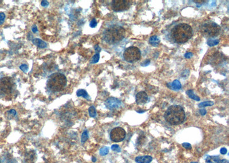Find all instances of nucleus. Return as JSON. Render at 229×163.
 <instances>
[{
  "instance_id": "1",
  "label": "nucleus",
  "mask_w": 229,
  "mask_h": 163,
  "mask_svg": "<svg viewBox=\"0 0 229 163\" xmlns=\"http://www.w3.org/2000/svg\"><path fill=\"white\" fill-rule=\"evenodd\" d=\"M192 34L193 31L191 26L185 23L177 24L171 32V36L172 40L178 44L186 43L192 37Z\"/></svg>"
},
{
  "instance_id": "2",
  "label": "nucleus",
  "mask_w": 229,
  "mask_h": 163,
  "mask_svg": "<svg viewBox=\"0 0 229 163\" xmlns=\"http://www.w3.org/2000/svg\"><path fill=\"white\" fill-rule=\"evenodd\" d=\"M186 114L183 108L178 105L170 106L166 111L164 118L166 121L172 125H178L185 120Z\"/></svg>"
},
{
  "instance_id": "3",
  "label": "nucleus",
  "mask_w": 229,
  "mask_h": 163,
  "mask_svg": "<svg viewBox=\"0 0 229 163\" xmlns=\"http://www.w3.org/2000/svg\"><path fill=\"white\" fill-rule=\"evenodd\" d=\"M126 31L122 26L115 25L109 27L103 33V39L109 44H117L124 38Z\"/></svg>"
},
{
  "instance_id": "4",
  "label": "nucleus",
  "mask_w": 229,
  "mask_h": 163,
  "mask_svg": "<svg viewBox=\"0 0 229 163\" xmlns=\"http://www.w3.org/2000/svg\"><path fill=\"white\" fill-rule=\"evenodd\" d=\"M66 84V78L64 74L60 73H55L51 74L47 81V86L54 92L62 90Z\"/></svg>"
},
{
  "instance_id": "5",
  "label": "nucleus",
  "mask_w": 229,
  "mask_h": 163,
  "mask_svg": "<svg viewBox=\"0 0 229 163\" xmlns=\"http://www.w3.org/2000/svg\"><path fill=\"white\" fill-rule=\"evenodd\" d=\"M201 32L202 34L209 37H214L217 36L220 32L221 28L215 22H207L201 26Z\"/></svg>"
},
{
  "instance_id": "6",
  "label": "nucleus",
  "mask_w": 229,
  "mask_h": 163,
  "mask_svg": "<svg viewBox=\"0 0 229 163\" xmlns=\"http://www.w3.org/2000/svg\"><path fill=\"white\" fill-rule=\"evenodd\" d=\"M124 60L128 62H134L139 61L141 57V52L138 48L131 46L127 48L123 53Z\"/></svg>"
},
{
  "instance_id": "7",
  "label": "nucleus",
  "mask_w": 229,
  "mask_h": 163,
  "mask_svg": "<svg viewBox=\"0 0 229 163\" xmlns=\"http://www.w3.org/2000/svg\"><path fill=\"white\" fill-rule=\"evenodd\" d=\"M132 4L128 0H115L112 2V8L115 11H122L128 10Z\"/></svg>"
},
{
  "instance_id": "8",
  "label": "nucleus",
  "mask_w": 229,
  "mask_h": 163,
  "mask_svg": "<svg viewBox=\"0 0 229 163\" xmlns=\"http://www.w3.org/2000/svg\"><path fill=\"white\" fill-rule=\"evenodd\" d=\"M126 136V132L123 128L116 127L112 129L110 133V138L114 142H120L124 140Z\"/></svg>"
},
{
  "instance_id": "9",
  "label": "nucleus",
  "mask_w": 229,
  "mask_h": 163,
  "mask_svg": "<svg viewBox=\"0 0 229 163\" xmlns=\"http://www.w3.org/2000/svg\"><path fill=\"white\" fill-rule=\"evenodd\" d=\"M12 90V82L8 77L2 78L0 80V92L5 94H9Z\"/></svg>"
},
{
  "instance_id": "10",
  "label": "nucleus",
  "mask_w": 229,
  "mask_h": 163,
  "mask_svg": "<svg viewBox=\"0 0 229 163\" xmlns=\"http://www.w3.org/2000/svg\"><path fill=\"white\" fill-rule=\"evenodd\" d=\"M105 107L110 110H114L120 108L121 105V102L114 97H111L107 100L105 102Z\"/></svg>"
},
{
  "instance_id": "11",
  "label": "nucleus",
  "mask_w": 229,
  "mask_h": 163,
  "mask_svg": "<svg viewBox=\"0 0 229 163\" xmlns=\"http://www.w3.org/2000/svg\"><path fill=\"white\" fill-rule=\"evenodd\" d=\"M148 100V96L144 91L139 92L136 96V102L138 105L146 104Z\"/></svg>"
},
{
  "instance_id": "12",
  "label": "nucleus",
  "mask_w": 229,
  "mask_h": 163,
  "mask_svg": "<svg viewBox=\"0 0 229 163\" xmlns=\"http://www.w3.org/2000/svg\"><path fill=\"white\" fill-rule=\"evenodd\" d=\"M135 160L137 163H150L152 161V158L150 156H137Z\"/></svg>"
},
{
  "instance_id": "13",
  "label": "nucleus",
  "mask_w": 229,
  "mask_h": 163,
  "mask_svg": "<svg viewBox=\"0 0 229 163\" xmlns=\"http://www.w3.org/2000/svg\"><path fill=\"white\" fill-rule=\"evenodd\" d=\"M32 43L40 48H45L47 46V43L38 38L33 39L32 40Z\"/></svg>"
},
{
  "instance_id": "14",
  "label": "nucleus",
  "mask_w": 229,
  "mask_h": 163,
  "mask_svg": "<svg viewBox=\"0 0 229 163\" xmlns=\"http://www.w3.org/2000/svg\"><path fill=\"white\" fill-rule=\"evenodd\" d=\"M160 42V38L157 36H153L149 38V43L154 46H158Z\"/></svg>"
},
{
  "instance_id": "15",
  "label": "nucleus",
  "mask_w": 229,
  "mask_h": 163,
  "mask_svg": "<svg viewBox=\"0 0 229 163\" xmlns=\"http://www.w3.org/2000/svg\"><path fill=\"white\" fill-rule=\"evenodd\" d=\"M171 88H172V89L175 90H178L179 89H181L182 88L181 83H180V81L178 80H174L172 83L171 85Z\"/></svg>"
},
{
  "instance_id": "16",
  "label": "nucleus",
  "mask_w": 229,
  "mask_h": 163,
  "mask_svg": "<svg viewBox=\"0 0 229 163\" xmlns=\"http://www.w3.org/2000/svg\"><path fill=\"white\" fill-rule=\"evenodd\" d=\"M76 95H77L78 97H80V96H81V97H83L85 98H87V99L90 98L89 95H88V93L84 89L78 90L77 92H76Z\"/></svg>"
},
{
  "instance_id": "17",
  "label": "nucleus",
  "mask_w": 229,
  "mask_h": 163,
  "mask_svg": "<svg viewBox=\"0 0 229 163\" xmlns=\"http://www.w3.org/2000/svg\"><path fill=\"white\" fill-rule=\"evenodd\" d=\"M187 95L188 96V97L191 99H193L196 101H200V98L198 96L195 95L194 93V91L192 90H188L186 92Z\"/></svg>"
},
{
  "instance_id": "18",
  "label": "nucleus",
  "mask_w": 229,
  "mask_h": 163,
  "mask_svg": "<svg viewBox=\"0 0 229 163\" xmlns=\"http://www.w3.org/2000/svg\"><path fill=\"white\" fill-rule=\"evenodd\" d=\"M213 105H214V102L213 101H204L203 102H201V103L199 104V105H198V107L199 108H203L208 106H212Z\"/></svg>"
},
{
  "instance_id": "19",
  "label": "nucleus",
  "mask_w": 229,
  "mask_h": 163,
  "mask_svg": "<svg viewBox=\"0 0 229 163\" xmlns=\"http://www.w3.org/2000/svg\"><path fill=\"white\" fill-rule=\"evenodd\" d=\"M219 43V40H212V39H209L207 42V45L210 46H213L218 44Z\"/></svg>"
},
{
  "instance_id": "20",
  "label": "nucleus",
  "mask_w": 229,
  "mask_h": 163,
  "mask_svg": "<svg viewBox=\"0 0 229 163\" xmlns=\"http://www.w3.org/2000/svg\"><path fill=\"white\" fill-rule=\"evenodd\" d=\"M89 114L91 117H95L96 116V111L95 109V108L93 106H92L89 108Z\"/></svg>"
},
{
  "instance_id": "21",
  "label": "nucleus",
  "mask_w": 229,
  "mask_h": 163,
  "mask_svg": "<svg viewBox=\"0 0 229 163\" xmlns=\"http://www.w3.org/2000/svg\"><path fill=\"white\" fill-rule=\"evenodd\" d=\"M109 152V148L107 147H103L102 148H101L100 149V155L102 156H105L107 155Z\"/></svg>"
},
{
  "instance_id": "22",
  "label": "nucleus",
  "mask_w": 229,
  "mask_h": 163,
  "mask_svg": "<svg viewBox=\"0 0 229 163\" xmlns=\"http://www.w3.org/2000/svg\"><path fill=\"white\" fill-rule=\"evenodd\" d=\"M99 59H100L99 54L97 53L92 57V59H91L90 62L91 63V64H94V63H96L99 61Z\"/></svg>"
},
{
  "instance_id": "23",
  "label": "nucleus",
  "mask_w": 229,
  "mask_h": 163,
  "mask_svg": "<svg viewBox=\"0 0 229 163\" xmlns=\"http://www.w3.org/2000/svg\"><path fill=\"white\" fill-rule=\"evenodd\" d=\"M88 132L87 131H85L83 133H82L81 135V142L82 143H85V142L88 140Z\"/></svg>"
},
{
  "instance_id": "24",
  "label": "nucleus",
  "mask_w": 229,
  "mask_h": 163,
  "mask_svg": "<svg viewBox=\"0 0 229 163\" xmlns=\"http://www.w3.org/2000/svg\"><path fill=\"white\" fill-rule=\"evenodd\" d=\"M111 149L112 150H114V151H116L117 152H121L120 148L119 147V146L117 144L113 145L111 147Z\"/></svg>"
},
{
  "instance_id": "25",
  "label": "nucleus",
  "mask_w": 229,
  "mask_h": 163,
  "mask_svg": "<svg viewBox=\"0 0 229 163\" xmlns=\"http://www.w3.org/2000/svg\"><path fill=\"white\" fill-rule=\"evenodd\" d=\"M97 21H96V19H93L91 21V22L90 24V26L91 28H95V27L97 26Z\"/></svg>"
},
{
  "instance_id": "26",
  "label": "nucleus",
  "mask_w": 229,
  "mask_h": 163,
  "mask_svg": "<svg viewBox=\"0 0 229 163\" xmlns=\"http://www.w3.org/2000/svg\"><path fill=\"white\" fill-rule=\"evenodd\" d=\"M20 68L21 69V70H22L23 72H25V73H26V72L28 71V66H27L26 65H25V64H23V65H21V66H20Z\"/></svg>"
},
{
  "instance_id": "27",
  "label": "nucleus",
  "mask_w": 229,
  "mask_h": 163,
  "mask_svg": "<svg viewBox=\"0 0 229 163\" xmlns=\"http://www.w3.org/2000/svg\"><path fill=\"white\" fill-rule=\"evenodd\" d=\"M5 18V14L4 13H2V12H1V13H0V25H1L3 22H4Z\"/></svg>"
},
{
  "instance_id": "28",
  "label": "nucleus",
  "mask_w": 229,
  "mask_h": 163,
  "mask_svg": "<svg viewBox=\"0 0 229 163\" xmlns=\"http://www.w3.org/2000/svg\"><path fill=\"white\" fill-rule=\"evenodd\" d=\"M182 146L184 147V148H185L186 149H191V145L190 144V143H183L182 144Z\"/></svg>"
},
{
  "instance_id": "29",
  "label": "nucleus",
  "mask_w": 229,
  "mask_h": 163,
  "mask_svg": "<svg viewBox=\"0 0 229 163\" xmlns=\"http://www.w3.org/2000/svg\"><path fill=\"white\" fill-rule=\"evenodd\" d=\"M149 64H150V60H145L144 62H143L142 63L141 65L142 66H148Z\"/></svg>"
},
{
  "instance_id": "30",
  "label": "nucleus",
  "mask_w": 229,
  "mask_h": 163,
  "mask_svg": "<svg viewBox=\"0 0 229 163\" xmlns=\"http://www.w3.org/2000/svg\"><path fill=\"white\" fill-rule=\"evenodd\" d=\"M227 152V150L226 148H222L220 149V153H221L222 155H225V154H226Z\"/></svg>"
},
{
  "instance_id": "31",
  "label": "nucleus",
  "mask_w": 229,
  "mask_h": 163,
  "mask_svg": "<svg viewBox=\"0 0 229 163\" xmlns=\"http://www.w3.org/2000/svg\"><path fill=\"white\" fill-rule=\"evenodd\" d=\"M192 56H193V54H192L191 52H188V53H186L185 54V57L187 59H190Z\"/></svg>"
},
{
  "instance_id": "32",
  "label": "nucleus",
  "mask_w": 229,
  "mask_h": 163,
  "mask_svg": "<svg viewBox=\"0 0 229 163\" xmlns=\"http://www.w3.org/2000/svg\"><path fill=\"white\" fill-rule=\"evenodd\" d=\"M199 112H200L201 115L204 116L206 114L207 112H206V110L205 109H202L199 110Z\"/></svg>"
},
{
  "instance_id": "33",
  "label": "nucleus",
  "mask_w": 229,
  "mask_h": 163,
  "mask_svg": "<svg viewBox=\"0 0 229 163\" xmlns=\"http://www.w3.org/2000/svg\"><path fill=\"white\" fill-rule=\"evenodd\" d=\"M48 5H49V3L47 1H42L41 2V5L42 6V7H48Z\"/></svg>"
},
{
  "instance_id": "34",
  "label": "nucleus",
  "mask_w": 229,
  "mask_h": 163,
  "mask_svg": "<svg viewBox=\"0 0 229 163\" xmlns=\"http://www.w3.org/2000/svg\"><path fill=\"white\" fill-rule=\"evenodd\" d=\"M94 50H95L97 53H98L99 52H100L101 51V48L99 47V45H95V46H94Z\"/></svg>"
},
{
  "instance_id": "35",
  "label": "nucleus",
  "mask_w": 229,
  "mask_h": 163,
  "mask_svg": "<svg viewBox=\"0 0 229 163\" xmlns=\"http://www.w3.org/2000/svg\"><path fill=\"white\" fill-rule=\"evenodd\" d=\"M32 31L33 33H36L37 32L38 30H37V26L36 25H34L32 27Z\"/></svg>"
},
{
  "instance_id": "36",
  "label": "nucleus",
  "mask_w": 229,
  "mask_h": 163,
  "mask_svg": "<svg viewBox=\"0 0 229 163\" xmlns=\"http://www.w3.org/2000/svg\"><path fill=\"white\" fill-rule=\"evenodd\" d=\"M218 163H228V161L227 160H226V159L220 160Z\"/></svg>"
},
{
  "instance_id": "37",
  "label": "nucleus",
  "mask_w": 229,
  "mask_h": 163,
  "mask_svg": "<svg viewBox=\"0 0 229 163\" xmlns=\"http://www.w3.org/2000/svg\"><path fill=\"white\" fill-rule=\"evenodd\" d=\"M10 112L11 114H13V116L16 115V112L14 110H11L10 111Z\"/></svg>"
},
{
  "instance_id": "38",
  "label": "nucleus",
  "mask_w": 229,
  "mask_h": 163,
  "mask_svg": "<svg viewBox=\"0 0 229 163\" xmlns=\"http://www.w3.org/2000/svg\"><path fill=\"white\" fill-rule=\"evenodd\" d=\"M96 161V159L95 158H92V161L93 162H95Z\"/></svg>"
},
{
  "instance_id": "39",
  "label": "nucleus",
  "mask_w": 229,
  "mask_h": 163,
  "mask_svg": "<svg viewBox=\"0 0 229 163\" xmlns=\"http://www.w3.org/2000/svg\"><path fill=\"white\" fill-rule=\"evenodd\" d=\"M191 163H198V162H191Z\"/></svg>"
}]
</instances>
